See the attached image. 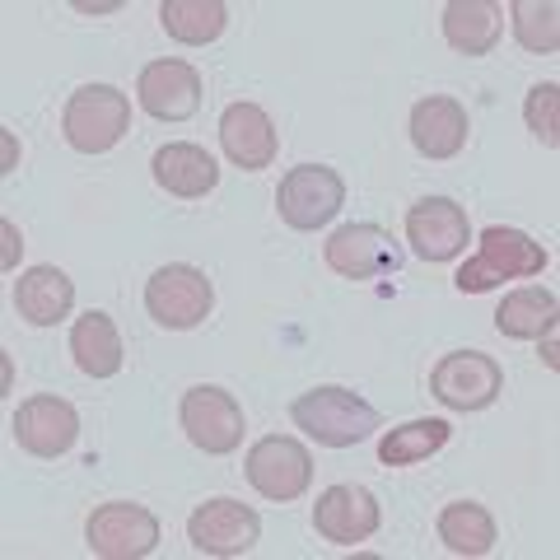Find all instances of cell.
I'll list each match as a JSON object with an SVG mask.
<instances>
[{
	"mask_svg": "<svg viewBox=\"0 0 560 560\" xmlns=\"http://www.w3.org/2000/svg\"><path fill=\"white\" fill-rule=\"evenodd\" d=\"M290 420L308 434V440H318L323 448H355L383 425L378 407H370V401L350 388H331V383L294 397Z\"/></svg>",
	"mask_w": 560,
	"mask_h": 560,
	"instance_id": "obj_1",
	"label": "cell"
},
{
	"mask_svg": "<svg viewBox=\"0 0 560 560\" xmlns=\"http://www.w3.org/2000/svg\"><path fill=\"white\" fill-rule=\"evenodd\" d=\"M541 267H547V248H541L533 234L490 224V230L481 234V243H477V253L463 261V271H458L453 285H458L463 294H486V290H495L500 280L541 276Z\"/></svg>",
	"mask_w": 560,
	"mask_h": 560,
	"instance_id": "obj_2",
	"label": "cell"
},
{
	"mask_svg": "<svg viewBox=\"0 0 560 560\" xmlns=\"http://www.w3.org/2000/svg\"><path fill=\"white\" fill-rule=\"evenodd\" d=\"M131 127V98L117 84H84L70 94L61 131L80 154H108Z\"/></svg>",
	"mask_w": 560,
	"mask_h": 560,
	"instance_id": "obj_3",
	"label": "cell"
},
{
	"mask_svg": "<svg viewBox=\"0 0 560 560\" xmlns=\"http://www.w3.org/2000/svg\"><path fill=\"white\" fill-rule=\"evenodd\" d=\"M145 308L150 318L168 327V331H187L201 327L215 308V290H210L206 271L187 267V261H173V267H160L145 285Z\"/></svg>",
	"mask_w": 560,
	"mask_h": 560,
	"instance_id": "obj_4",
	"label": "cell"
},
{
	"mask_svg": "<svg viewBox=\"0 0 560 560\" xmlns=\"http://www.w3.org/2000/svg\"><path fill=\"white\" fill-rule=\"evenodd\" d=\"M276 206L290 230H323L346 206V183H341V173L327 164H300L280 178Z\"/></svg>",
	"mask_w": 560,
	"mask_h": 560,
	"instance_id": "obj_5",
	"label": "cell"
},
{
	"mask_svg": "<svg viewBox=\"0 0 560 560\" xmlns=\"http://www.w3.org/2000/svg\"><path fill=\"white\" fill-rule=\"evenodd\" d=\"M84 541H90V551L103 560H136V556H150L160 547V518H154L145 504L113 500L90 514Z\"/></svg>",
	"mask_w": 560,
	"mask_h": 560,
	"instance_id": "obj_6",
	"label": "cell"
},
{
	"mask_svg": "<svg viewBox=\"0 0 560 560\" xmlns=\"http://www.w3.org/2000/svg\"><path fill=\"white\" fill-rule=\"evenodd\" d=\"M504 374L481 350H453L430 370V393L453 411H486L500 397Z\"/></svg>",
	"mask_w": 560,
	"mask_h": 560,
	"instance_id": "obj_7",
	"label": "cell"
},
{
	"mask_svg": "<svg viewBox=\"0 0 560 560\" xmlns=\"http://www.w3.org/2000/svg\"><path fill=\"white\" fill-rule=\"evenodd\" d=\"M187 537H191V547H197L201 556H243V551L257 547L261 518H257L253 504L220 495V500H206V504L191 510Z\"/></svg>",
	"mask_w": 560,
	"mask_h": 560,
	"instance_id": "obj_8",
	"label": "cell"
},
{
	"mask_svg": "<svg viewBox=\"0 0 560 560\" xmlns=\"http://www.w3.org/2000/svg\"><path fill=\"white\" fill-rule=\"evenodd\" d=\"M248 481L257 486V495H267L276 504L300 500L313 481V458L300 440L290 434H267L248 448Z\"/></svg>",
	"mask_w": 560,
	"mask_h": 560,
	"instance_id": "obj_9",
	"label": "cell"
},
{
	"mask_svg": "<svg viewBox=\"0 0 560 560\" xmlns=\"http://www.w3.org/2000/svg\"><path fill=\"white\" fill-rule=\"evenodd\" d=\"M183 430L201 453L220 458V453H234L243 444V407L224 388L197 383L183 397Z\"/></svg>",
	"mask_w": 560,
	"mask_h": 560,
	"instance_id": "obj_10",
	"label": "cell"
},
{
	"mask_svg": "<svg viewBox=\"0 0 560 560\" xmlns=\"http://www.w3.org/2000/svg\"><path fill=\"white\" fill-rule=\"evenodd\" d=\"M80 440V411L66 397H28L14 411V444L33 458H61Z\"/></svg>",
	"mask_w": 560,
	"mask_h": 560,
	"instance_id": "obj_11",
	"label": "cell"
},
{
	"mask_svg": "<svg viewBox=\"0 0 560 560\" xmlns=\"http://www.w3.org/2000/svg\"><path fill=\"white\" fill-rule=\"evenodd\" d=\"M327 267L346 280H374L401 267V248L378 224H341L327 238Z\"/></svg>",
	"mask_w": 560,
	"mask_h": 560,
	"instance_id": "obj_12",
	"label": "cell"
},
{
	"mask_svg": "<svg viewBox=\"0 0 560 560\" xmlns=\"http://www.w3.org/2000/svg\"><path fill=\"white\" fill-rule=\"evenodd\" d=\"M471 238L467 210L448 197H425L407 210V243L425 261H453Z\"/></svg>",
	"mask_w": 560,
	"mask_h": 560,
	"instance_id": "obj_13",
	"label": "cell"
},
{
	"mask_svg": "<svg viewBox=\"0 0 560 560\" xmlns=\"http://www.w3.org/2000/svg\"><path fill=\"white\" fill-rule=\"evenodd\" d=\"M378 500L364 486H327L318 504H313V528L323 541H337V547H355V541H370L378 533Z\"/></svg>",
	"mask_w": 560,
	"mask_h": 560,
	"instance_id": "obj_14",
	"label": "cell"
},
{
	"mask_svg": "<svg viewBox=\"0 0 560 560\" xmlns=\"http://www.w3.org/2000/svg\"><path fill=\"white\" fill-rule=\"evenodd\" d=\"M136 98L140 108H145L150 117L160 121H187L191 113L201 108V75L197 66L187 61H150L145 70H140L136 80Z\"/></svg>",
	"mask_w": 560,
	"mask_h": 560,
	"instance_id": "obj_15",
	"label": "cell"
},
{
	"mask_svg": "<svg viewBox=\"0 0 560 560\" xmlns=\"http://www.w3.org/2000/svg\"><path fill=\"white\" fill-rule=\"evenodd\" d=\"M220 145L230 154V164H238L243 173H257V168H271L280 140L271 117L257 103H230L220 117Z\"/></svg>",
	"mask_w": 560,
	"mask_h": 560,
	"instance_id": "obj_16",
	"label": "cell"
},
{
	"mask_svg": "<svg viewBox=\"0 0 560 560\" xmlns=\"http://www.w3.org/2000/svg\"><path fill=\"white\" fill-rule=\"evenodd\" d=\"M411 145L425 154V160H453L467 145V108L458 98H420L411 108Z\"/></svg>",
	"mask_w": 560,
	"mask_h": 560,
	"instance_id": "obj_17",
	"label": "cell"
},
{
	"mask_svg": "<svg viewBox=\"0 0 560 560\" xmlns=\"http://www.w3.org/2000/svg\"><path fill=\"white\" fill-rule=\"evenodd\" d=\"M75 304V280L61 267H28L14 285V308L33 327H57Z\"/></svg>",
	"mask_w": 560,
	"mask_h": 560,
	"instance_id": "obj_18",
	"label": "cell"
},
{
	"mask_svg": "<svg viewBox=\"0 0 560 560\" xmlns=\"http://www.w3.org/2000/svg\"><path fill=\"white\" fill-rule=\"evenodd\" d=\"M154 183H160L164 191H173V197H206L210 187L220 183V168L215 160L201 150V145H191V140H173V145L164 150H154Z\"/></svg>",
	"mask_w": 560,
	"mask_h": 560,
	"instance_id": "obj_19",
	"label": "cell"
},
{
	"mask_svg": "<svg viewBox=\"0 0 560 560\" xmlns=\"http://www.w3.org/2000/svg\"><path fill=\"white\" fill-rule=\"evenodd\" d=\"M504 10L495 0H448L444 5V38L463 57H486L500 43Z\"/></svg>",
	"mask_w": 560,
	"mask_h": 560,
	"instance_id": "obj_20",
	"label": "cell"
},
{
	"mask_svg": "<svg viewBox=\"0 0 560 560\" xmlns=\"http://www.w3.org/2000/svg\"><path fill=\"white\" fill-rule=\"evenodd\" d=\"M70 355L90 378H113L121 370V337H117V323L108 313L90 308L84 318L70 327Z\"/></svg>",
	"mask_w": 560,
	"mask_h": 560,
	"instance_id": "obj_21",
	"label": "cell"
},
{
	"mask_svg": "<svg viewBox=\"0 0 560 560\" xmlns=\"http://www.w3.org/2000/svg\"><path fill=\"white\" fill-rule=\"evenodd\" d=\"M160 24L173 43L206 47V43L220 38L224 24H230V5H220V0H164Z\"/></svg>",
	"mask_w": 560,
	"mask_h": 560,
	"instance_id": "obj_22",
	"label": "cell"
},
{
	"mask_svg": "<svg viewBox=\"0 0 560 560\" xmlns=\"http://www.w3.org/2000/svg\"><path fill=\"white\" fill-rule=\"evenodd\" d=\"M440 541L453 556H486L495 547V518L477 500H453L440 510Z\"/></svg>",
	"mask_w": 560,
	"mask_h": 560,
	"instance_id": "obj_23",
	"label": "cell"
},
{
	"mask_svg": "<svg viewBox=\"0 0 560 560\" xmlns=\"http://www.w3.org/2000/svg\"><path fill=\"white\" fill-rule=\"evenodd\" d=\"M448 434H453L448 420H434V416L407 420V425H397V430L383 434L378 458L388 463V467H416V463H425L430 453H440L448 444Z\"/></svg>",
	"mask_w": 560,
	"mask_h": 560,
	"instance_id": "obj_24",
	"label": "cell"
},
{
	"mask_svg": "<svg viewBox=\"0 0 560 560\" xmlns=\"http://www.w3.org/2000/svg\"><path fill=\"white\" fill-rule=\"evenodd\" d=\"M551 323H556V294H551V290H537V285L504 294V304H500V313H495V327H500L510 341H533V337H541V331H547Z\"/></svg>",
	"mask_w": 560,
	"mask_h": 560,
	"instance_id": "obj_25",
	"label": "cell"
},
{
	"mask_svg": "<svg viewBox=\"0 0 560 560\" xmlns=\"http://www.w3.org/2000/svg\"><path fill=\"white\" fill-rule=\"evenodd\" d=\"M514 38L528 51H556L560 43V5L556 0H514Z\"/></svg>",
	"mask_w": 560,
	"mask_h": 560,
	"instance_id": "obj_26",
	"label": "cell"
},
{
	"mask_svg": "<svg viewBox=\"0 0 560 560\" xmlns=\"http://www.w3.org/2000/svg\"><path fill=\"white\" fill-rule=\"evenodd\" d=\"M556 113H560V90H556V84H533L528 103H523V117H528V131H533L547 150H556V145H560Z\"/></svg>",
	"mask_w": 560,
	"mask_h": 560,
	"instance_id": "obj_27",
	"label": "cell"
},
{
	"mask_svg": "<svg viewBox=\"0 0 560 560\" xmlns=\"http://www.w3.org/2000/svg\"><path fill=\"white\" fill-rule=\"evenodd\" d=\"M541 355H547V364H551V370L560 364V355H556V323H551L547 331H541Z\"/></svg>",
	"mask_w": 560,
	"mask_h": 560,
	"instance_id": "obj_28",
	"label": "cell"
}]
</instances>
